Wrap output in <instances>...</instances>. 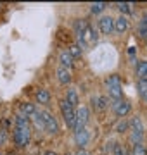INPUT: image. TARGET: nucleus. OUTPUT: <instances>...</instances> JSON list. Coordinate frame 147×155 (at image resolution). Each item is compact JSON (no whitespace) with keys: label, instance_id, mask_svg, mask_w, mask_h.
I'll list each match as a JSON object with an SVG mask.
<instances>
[{"label":"nucleus","instance_id":"f257e3e1","mask_svg":"<svg viewBox=\"0 0 147 155\" xmlns=\"http://www.w3.org/2000/svg\"><path fill=\"white\" fill-rule=\"evenodd\" d=\"M61 112H62V117H64L66 126H68L69 129H74V126H76V109H73L66 100H62L61 102Z\"/></svg>","mask_w":147,"mask_h":155},{"label":"nucleus","instance_id":"f03ea898","mask_svg":"<svg viewBox=\"0 0 147 155\" xmlns=\"http://www.w3.org/2000/svg\"><path fill=\"white\" fill-rule=\"evenodd\" d=\"M128 126L132 127V141L135 145H140L142 143V138H144V126H142V121L138 117H133Z\"/></svg>","mask_w":147,"mask_h":155},{"label":"nucleus","instance_id":"7ed1b4c3","mask_svg":"<svg viewBox=\"0 0 147 155\" xmlns=\"http://www.w3.org/2000/svg\"><path fill=\"white\" fill-rule=\"evenodd\" d=\"M90 141V131L87 127H78L74 129V143L78 145L80 150H85V147Z\"/></svg>","mask_w":147,"mask_h":155},{"label":"nucleus","instance_id":"20e7f679","mask_svg":"<svg viewBox=\"0 0 147 155\" xmlns=\"http://www.w3.org/2000/svg\"><path fill=\"white\" fill-rule=\"evenodd\" d=\"M42 112V117H43V124H45V131L50 134H56L59 131V124H57V119L52 116V112L49 110H40Z\"/></svg>","mask_w":147,"mask_h":155},{"label":"nucleus","instance_id":"39448f33","mask_svg":"<svg viewBox=\"0 0 147 155\" xmlns=\"http://www.w3.org/2000/svg\"><path fill=\"white\" fill-rule=\"evenodd\" d=\"M14 143L17 147H26L29 143V127H16L14 131Z\"/></svg>","mask_w":147,"mask_h":155},{"label":"nucleus","instance_id":"423d86ee","mask_svg":"<svg viewBox=\"0 0 147 155\" xmlns=\"http://www.w3.org/2000/svg\"><path fill=\"white\" fill-rule=\"evenodd\" d=\"M113 110H114V114H116L118 117L123 119V117L132 110V105H130V102H126V100H118V102H114L113 104Z\"/></svg>","mask_w":147,"mask_h":155},{"label":"nucleus","instance_id":"0eeeda50","mask_svg":"<svg viewBox=\"0 0 147 155\" xmlns=\"http://www.w3.org/2000/svg\"><path fill=\"white\" fill-rule=\"evenodd\" d=\"M88 119H90V110H88L87 107H78V110H76V126H74V129L85 127Z\"/></svg>","mask_w":147,"mask_h":155},{"label":"nucleus","instance_id":"6e6552de","mask_svg":"<svg viewBox=\"0 0 147 155\" xmlns=\"http://www.w3.org/2000/svg\"><path fill=\"white\" fill-rule=\"evenodd\" d=\"M99 28H101L102 35H111L114 31V19L109 16L102 17L101 21H99Z\"/></svg>","mask_w":147,"mask_h":155},{"label":"nucleus","instance_id":"1a4fd4ad","mask_svg":"<svg viewBox=\"0 0 147 155\" xmlns=\"http://www.w3.org/2000/svg\"><path fill=\"white\" fill-rule=\"evenodd\" d=\"M56 74H57V81L61 84H69L71 83V71L69 69H66V67H57V71H56Z\"/></svg>","mask_w":147,"mask_h":155},{"label":"nucleus","instance_id":"9d476101","mask_svg":"<svg viewBox=\"0 0 147 155\" xmlns=\"http://www.w3.org/2000/svg\"><path fill=\"white\" fill-rule=\"evenodd\" d=\"M66 102H68L73 109H78L80 107V97H78L76 88H69L68 90V93H66Z\"/></svg>","mask_w":147,"mask_h":155},{"label":"nucleus","instance_id":"9b49d317","mask_svg":"<svg viewBox=\"0 0 147 155\" xmlns=\"http://www.w3.org/2000/svg\"><path fill=\"white\" fill-rule=\"evenodd\" d=\"M128 26H130V24H128V19L125 16H119L118 19H114V31H116V33H119V35L125 33V31L128 29Z\"/></svg>","mask_w":147,"mask_h":155},{"label":"nucleus","instance_id":"f8f14e48","mask_svg":"<svg viewBox=\"0 0 147 155\" xmlns=\"http://www.w3.org/2000/svg\"><path fill=\"white\" fill-rule=\"evenodd\" d=\"M59 62H61V67H66V69L73 67V57L69 55L68 50H64V52L59 54Z\"/></svg>","mask_w":147,"mask_h":155},{"label":"nucleus","instance_id":"ddd939ff","mask_svg":"<svg viewBox=\"0 0 147 155\" xmlns=\"http://www.w3.org/2000/svg\"><path fill=\"white\" fill-rule=\"evenodd\" d=\"M19 110H21V114L26 117L33 116L35 112H36V107H35V104H29V102H24V104H21V107H19Z\"/></svg>","mask_w":147,"mask_h":155},{"label":"nucleus","instance_id":"4468645a","mask_svg":"<svg viewBox=\"0 0 147 155\" xmlns=\"http://www.w3.org/2000/svg\"><path fill=\"white\" fill-rule=\"evenodd\" d=\"M36 100H38V104H42V105H47V104L50 102V93H49V90L40 88L38 91H36Z\"/></svg>","mask_w":147,"mask_h":155},{"label":"nucleus","instance_id":"2eb2a0df","mask_svg":"<svg viewBox=\"0 0 147 155\" xmlns=\"http://www.w3.org/2000/svg\"><path fill=\"white\" fill-rule=\"evenodd\" d=\"M31 121H33V124H35V127H36V129H40V131H45L43 117H42V112H40V110H36L33 116H31Z\"/></svg>","mask_w":147,"mask_h":155},{"label":"nucleus","instance_id":"dca6fc26","mask_svg":"<svg viewBox=\"0 0 147 155\" xmlns=\"http://www.w3.org/2000/svg\"><path fill=\"white\" fill-rule=\"evenodd\" d=\"M108 93L114 102H118L123 97V90H121V86H108Z\"/></svg>","mask_w":147,"mask_h":155},{"label":"nucleus","instance_id":"f3484780","mask_svg":"<svg viewBox=\"0 0 147 155\" xmlns=\"http://www.w3.org/2000/svg\"><path fill=\"white\" fill-rule=\"evenodd\" d=\"M137 76L147 81V61H140L137 64Z\"/></svg>","mask_w":147,"mask_h":155},{"label":"nucleus","instance_id":"a211bd4d","mask_svg":"<svg viewBox=\"0 0 147 155\" xmlns=\"http://www.w3.org/2000/svg\"><path fill=\"white\" fill-rule=\"evenodd\" d=\"M87 26H88V22H87L85 19H80V21L74 22V26H73V28H74V33H76V36H78V38L81 36V33L85 31Z\"/></svg>","mask_w":147,"mask_h":155},{"label":"nucleus","instance_id":"6ab92c4d","mask_svg":"<svg viewBox=\"0 0 147 155\" xmlns=\"http://www.w3.org/2000/svg\"><path fill=\"white\" fill-rule=\"evenodd\" d=\"M92 104H94L99 110H102V109L108 107V98H106V97H94V98H92Z\"/></svg>","mask_w":147,"mask_h":155},{"label":"nucleus","instance_id":"aec40b11","mask_svg":"<svg viewBox=\"0 0 147 155\" xmlns=\"http://www.w3.org/2000/svg\"><path fill=\"white\" fill-rule=\"evenodd\" d=\"M29 126V117L23 116V114H17L16 116V127H28Z\"/></svg>","mask_w":147,"mask_h":155},{"label":"nucleus","instance_id":"412c9836","mask_svg":"<svg viewBox=\"0 0 147 155\" xmlns=\"http://www.w3.org/2000/svg\"><path fill=\"white\" fill-rule=\"evenodd\" d=\"M106 7H108L106 2H95V4H92L90 5V11H92V14H101Z\"/></svg>","mask_w":147,"mask_h":155},{"label":"nucleus","instance_id":"4be33fe9","mask_svg":"<svg viewBox=\"0 0 147 155\" xmlns=\"http://www.w3.org/2000/svg\"><path fill=\"white\" fill-rule=\"evenodd\" d=\"M68 52H69V55H71V57L74 59V57H81V54H83V48H81L80 45L74 43V45H71V47H69Z\"/></svg>","mask_w":147,"mask_h":155},{"label":"nucleus","instance_id":"5701e85b","mask_svg":"<svg viewBox=\"0 0 147 155\" xmlns=\"http://www.w3.org/2000/svg\"><path fill=\"white\" fill-rule=\"evenodd\" d=\"M138 35L142 38H147V16L142 17L140 24H138Z\"/></svg>","mask_w":147,"mask_h":155},{"label":"nucleus","instance_id":"b1692460","mask_svg":"<svg viewBox=\"0 0 147 155\" xmlns=\"http://www.w3.org/2000/svg\"><path fill=\"white\" fill-rule=\"evenodd\" d=\"M106 84H108V86H121V78H119L118 74H111V76L108 78Z\"/></svg>","mask_w":147,"mask_h":155},{"label":"nucleus","instance_id":"393cba45","mask_svg":"<svg viewBox=\"0 0 147 155\" xmlns=\"http://www.w3.org/2000/svg\"><path fill=\"white\" fill-rule=\"evenodd\" d=\"M138 93L144 100H147V81L145 79H140L138 81Z\"/></svg>","mask_w":147,"mask_h":155},{"label":"nucleus","instance_id":"a878e982","mask_svg":"<svg viewBox=\"0 0 147 155\" xmlns=\"http://www.w3.org/2000/svg\"><path fill=\"white\" fill-rule=\"evenodd\" d=\"M132 7H133V4H130V2H123V4H118L119 12H123V14H132Z\"/></svg>","mask_w":147,"mask_h":155},{"label":"nucleus","instance_id":"bb28decb","mask_svg":"<svg viewBox=\"0 0 147 155\" xmlns=\"http://www.w3.org/2000/svg\"><path fill=\"white\" fill-rule=\"evenodd\" d=\"M132 155H147V148L144 147V145H133V152H132Z\"/></svg>","mask_w":147,"mask_h":155},{"label":"nucleus","instance_id":"cd10ccee","mask_svg":"<svg viewBox=\"0 0 147 155\" xmlns=\"http://www.w3.org/2000/svg\"><path fill=\"white\" fill-rule=\"evenodd\" d=\"M126 129H128V122L125 121V119H121V121L116 124V131H118V133H125Z\"/></svg>","mask_w":147,"mask_h":155},{"label":"nucleus","instance_id":"c85d7f7f","mask_svg":"<svg viewBox=\"0 0 147 155\" xmlns=\"http://www.w3.org/2000/svg\"><path fill=\"white\" fill-rule=\"evenodd\" d=\"M74 155H90V153H88V152H87V150H80L78 153H74Z\"/></svg>","mask_w":147,"mask_h":155},{"label":"nucleus","instance_id":"c756f323","mask_svg":"<svg viewBox=\"0 0 147 155\" xmlns=\"http://www.w3.org/2000/svg\"><path fill=\"white\" fill-rule=\"evenodd\" d=\"M128 54H130V57L133 59V54H135V48H133V47H130V50H128Z\"/></svg>","mask_w":147,"mask_h":155},{"label":"nucleus","instance_id":"7c9ffc66","mask_svg":"<svg viewBox=\"0 0 147 155\" xmlns=\"http://www.w3.org/2000/svg\"><path fill=\"white\" fill-rule=\"evenodd\" d=\"M45 155H57L56 152H52V150H49V152H45Z\"/></svg>","mask_w":147,"mask_h":155},{"label":"nucleus","instance_id":"2f4dec72","mask_svg":"<svg viewBox=\"0 0 147 155\" xmlns=\"http://www.w3.org/2000/svg\"><path fill=\"white\" fill-rule=\"evenodd\" d=\"M66 155H74V153H71V152H68V153H66Z\"/></svg>","mask_w":147,"mask_h":155}]
</instances>
